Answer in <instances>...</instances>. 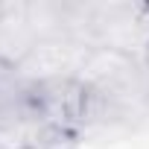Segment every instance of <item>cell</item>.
Segmentation results:
<instances>
[{
	"label": "cell",
	"mask_w": 149,
	"mask_h": 149,
	"mask_svg": "<svg viewBox=\"0 0 149 149\" xmlns=\"http://www.w3.org/2000/svg\"><path fill=\"white\" fill-rule=\"evenodd\" d=\"M29 102L44 126H50L61 137H73L79 129L88 126V102L91 85L79 76H61L29 85Z\"/></svg>",
	"instance_id": "6da1fadb"
},
{
	"label": "cell",
	"mask_w": 149,
	"mask_h": 149,
	"mask_svg": "<svg viewBox=\"0 0 149 149\" xmlns=\"http://www.w3.org/2000/svg\"><path fill=\"white\" fill-rule=\"evenodd\" d=\"M91 47H94L91 41H82L67 32L47 35L26 53V58L18 64V73L29 85H38L47 79H61V76H79Z\"/></svg>",
	"instance_id": "7a4b0ae2"
},
{
	"label": "cell",
	"mask_w": 149,
	"mask_h": 149,
	"mask_svg": "<svg viewBox=\"0 0 149 149\" xmlns=\"http://www.w3.org/2000/svg\"><path fill=\"white\" fill-rule=\"evenodd\" d=\"M143 79H146V94H149V44H146V56H143Z\"/></svg>",
	"instance_id": "3957f363"
}]
</instances>
